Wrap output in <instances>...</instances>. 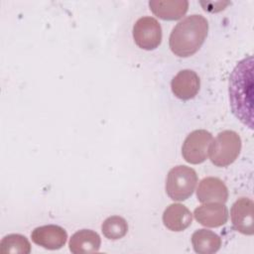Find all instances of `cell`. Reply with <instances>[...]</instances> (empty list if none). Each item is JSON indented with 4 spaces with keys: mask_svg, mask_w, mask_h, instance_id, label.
<instances>
[{
    "mask_svg": "<svg viewBox=\"0 0 254 254\" xmlns=\"http://www.w3.org/2000/svg\"><path fill=\"white\" fill-rule=\"evenodd\" d=\"M196 197L202 202H226L228 190L225 184L218 178L207 177L200 181L196 190Z\"/></svg>",
    "mask_w": 254,
    "mask_h": 254,
    "instance_id": "8fae6325",
    "label": "cell"
},
{
    "mask_svg": "<svg viewBox=\"0 0 254 254\" xmlns=\"http://www.w3.org/2000/svg\"><path fill=\"white\" fill-rule=\"evenodd\" d=\"M191 244L195 253L212 254L221 247V238L213 231L197 229L191 235Z\"/></svg>",
    "mask_w": 254,
    "mask_h": 254,
    "instance_id": "9a60e30c",
    "label": "cell"
},
{
    "mask_svg": "<svg viewBox=\"0 0 254 254\" xmlns=\"http://www.w3.org/2000/svg\"><path fill=\"white\" fill-rule=\"evenodd\" d=\"M200 79L195 71L191 69L180 70L171 81L174 95L181 100H190L199 91Z\"/></svg>",
    "mask_w": 254,
    "mask_h": 254,
    "instance_id": "9c48e42d",
    "label": "cell"
},
{
    "mask_svg": "<svg viewBox=\"0 0 254 254\" xmlns=\"http://www.w3.org/2000/svg\"><path fill=\"white\" fill-rule=\"evenodd\" d=\"M149 7L158 18L173 21L181 19L187 13L189 2L187 0H151Z\"/></svg>",
    "mask_w": 254,
    "mask_h": 254,
    "instance_id": "4fadbf2b",
    "label": "cell"
},
{
    "mask_svg": "<svg viewBox=\"0 0 254 254\" xmlns=\"http://www.w3.org/2000/svg\"><path fill=\"white\" fill-rule=\"evenodd\" d=\"M162 218L164 225L169 230L180 232L191 224L192 214L186 205L172 203L164 210Z\"/></svg>",
    "mask_w": 254,
    "mask_h": 254,
    "instance_id": "7c38bea8",
    "label": "cell"
},
{
    "mask_svg": "<svg viewBox=\"0 0 254 254\" xmlns=\"http://www.w3.org/2000/svg\"><path fill=\"white\" fill-rule=\"evenodd\" d=\"M211 141V133L204 129L190 132L182 146V155L185 161L192 165L203 163L207 159L208 147Z\"/></svg>",
    "mask_w": 254,
    "mask_h": 254,
    "instance_id": "5b68a950",
    "label": "cell"
},
{
    "mask_svg": "<svg viewBox=\"0 0 254 254\" xmlns=\"http://www.w3.org/2000/svg\"><path fill=\"white\" fill-rule=\"evenodd\" d=\"M101 231L107 239L118 240L126 235L128 231V224L123 217L119 215H112L103 221Z\"/></svg>",
    "mask_w": 254,
    "mask_h": 254,
    "instance_id": "e0dca14e",
    "label": "cell"
},
{
    "mask_svg": "<svg viewBox=\"0 0 254 254\" xmlns=\"http://www.w3.org/2000/svg\"><path fill=\"white\" fill-rule=\"evenodd\" d=\"M193 215L195 220L205 227H219L228 219V209L224 203L206 202L197 206Z\"/></svg>",
    "mask_w": 254,
    "mask_h": 254,
    "instance_id": "30bf717a",
    "label": "cell"
},
{
    "mask_svg": "<svg viewBox=\"0 0 254 254\" xmlns=\"http://www.w3.org/2000/svg\"><path fill=\"white\" fill-rule=\"evenodd\" d=\"M241 146V138L236 132L224 130L211 141L208 147L209 159L216 167H227L238 158Z\"/></svg>",
    "mask_w": 254,
    "mask_h": 254,
    "instance_id": "3957f363",
    "label": "cell"
},
{
    "mask_svg": "<svg viewBox=\"0 0 254 254\" xmlns=\"http://www.w3.org/2000/svg\"><path fill=\"white\" fill-rule=\"evenodd\" d=\"M133 39L142 50L152 51L157 49L162 42V28L153 17L139 18L133 26Z\"/></svg>",
    "mask_w": 254,
    "mask_h": 254,
    "instance_id": "8992f818",
    "label": "cell"
},
{
    "mask_svg": "<svg viewBox=\"0 0 254 254\" xmlns=\"http://www.w3.org/2000/svg\"><path fill=\"white\" fill-rule=\"evenodd\" d=\"M254 202L249 197L238 198L231 206L230 217L235 230L244 235H253L254 233Z\"/></svg>",
    "mask_w": 254,
    "mask_h": 254,
    "instance_id": "52a82bcc",
    "label": "cell"
},
{
    "mask_svg": "<svg viewBox=\"0 0 254 254\" xmlns=\"http://www.w3.org/2000/svg\"><path fill=\"white\" fill-rule=\"evenodd\" d=\"M207 32L208 22L203 16H188L173 28L169 38L170 49L180 58L190 57L204 43Z\"/></svg>",
    "mask_w": 254,
    "mask_h": 254,
    "instance_id": "7a4b0ae2",
    "label": "cell"
},
{
    "mask_svg": "<svg viewBox=\"0 0 254 254\" xmlns=\"http://www.w3.org/2000/svg\"><path fill=\"white\" fill-rule=\"evenodd\" d=\"M229 100L232 113L253 129V58L241 60L229 78Z\"/></svg>",
    "mask_w": 254,
    "mask_h": 254,
    "instance_id": "6da1fadb",
    "label": "cell"
},
{
    "mask_svg": "<svg viewBox=\"0 0 254 254\" xmlns=\"http://www.w3.org/2000/svg\"><path fill=\"white\" fill-rule=\"evenodd\" d=\"M101 239L97 232L91 229H81L73 233L69 239V251L74 254L94 253L100 248Z\"/></svg>",
    "mask_w": 254,
    "mask_h": 254,
    "instance_id": "5bb4252c",
    "label": "cell"
},
{
    "mask_svg": "<svg viewBox=\"0 0 254 254\" xmlns=\"http://www.w3.org/2000/svg\"><path fill=\"white\" fill-rule=\"evenodd\" d=\"M0 252L3 254H29L31 244L27 237L22 234H8L0 242Z\"/></svg>",
    "mask_w": 254,
    "mask_h": 254,
    "instance_id": "2e32d148",
    "label": "cell"
},
{
    "mask_svg": "<svg viewBox=\"0 0 254 254\" xmlns=\"http://www.w3.org/2000/svg\"><path fill=\"white\" fill-rule=\"evenodd\" d=\"M197 184L195 171L188 166L179 165L172 168L166 179V192L176 201L188 199L193 192Z\"/></svg>",
    "mask_w": 254,
    "mask_h": 254,
    "instance_id": "277c9868",
    "label": "cell"
},
{
    "mask_svg": "<svg viewBox=\"0 0 254 254\" xmlns=\"http://www.w3.org/2000/svg\"><path fill=\"white\" fill-rule=\"evenodd\" d=\"M32 241L49 250L61 249L67 240L66 231L56 224H48L36 227L31 233Z\"/></svg>",
    "mask_w": 254,
    "mask_h": 254,
    "instance_id": "ba28073f",
    "label": "cell"
}]
</instances>
